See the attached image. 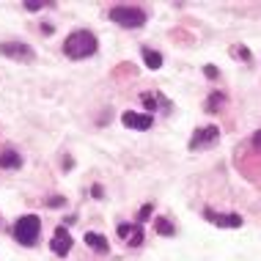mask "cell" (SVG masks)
Instances as JSON below:
<instances>
[{
  "label": "cell",
  "mask_w": 261,
  "mask_h": 261,
  "mask_svg": "<svg viewBox=\"0 0 261 261\" xmlns=\"http://www.w3.org/2000/svg\"><path fill=\"white\" fill-rule=\"evenodd\" d=\"M203 74H206L209 80H215V77H217V69H215V66H206V69H203Z\"/></svg>",
  "instance_id": "e0dca14e"
},
{
  "label": "cell",
  "mask_w": 261,
  "mask_h": 261,
  "mask_svg": "<svg viewBox=\"0 0 261 261\" xmlns=\"http://www.w3.org/2000/svg\"><path fill=\"white\" fill-rule=\"evenodd\" d=\"M47 206H63V198H50V201H47Z\"/></svg>",
  "instance_id": "d6986e66"
},
{
  "label": "cell",
  "mask_w": 261,
  "mask_h": 261,
  "mask_svg": "<svg viewBox=\"0 0 261 261\" xmlns=\"http://www.w3.org/2000/svg\"><path fill=\"white\" fill-rule=\"evenodd\" d=\"M217 140H220V129L217 126H201V129H195V135L190 138V151H201L206 149V146H215Z\"/></svg>",
  "instance_id": "277c9868"
},
{
  "label": "cell",
  "mask_w": 261,
  "mask_h": 261,
  "mask_svg": "<svg viewBox=\"0 0 261 261\" xmlns=\"http://www.w3.org/2000/svg\"><path fill=\"white\" fill-rule=\"evenodd\" d=\"M69 250H72V237L61 225V228H55V237H53V253L55 256H66Z\"/></svg>",
  "instance_id": "ba28073f"
},
{
  "label": "cell",
  "mask_w": 261,
  "mask_h": 261,
  "mask_svg": "<svg viewBox=\"0 0 261 261\" xmlns=\"http://www.w3.org/2000/svg\"><path fill=\"white\" fill-rule=\"evenodd\" d=\"M126 242H129L132 248H138V245L143 242V228H140V225H135V228L129 231V237H126Z\"/></svg>",
  "instance_id": "4fadbf2b"
},
{
  "label": "cell",
  "mask_w": 261,
  "mask_h": 261,
  "mask_svg": "<svg viewBox=\"0 0 261 261\" xmlns=\"http://www.w3.org/2000/svg\"><path fill=\"white\" fill-rule=\"evenodd\" d=\"M140 99H143V105H146L149 110H154V108H157V102H165V99H160L157 94H143ZM165 105H168V102H165Z\"/></svg>",
  "instance_id": "5bb4252c"
},
{
  "label": "cell",
  "mask_w": 261,
  "mask_h": 261,
  "mask_svg": "<svg viewBox=\"0 0 261 261\" xmlns=\"http://www.w3.org/2000/svg\"><path fill=\"white\" fill-rule=\"evenodd\" d=\"M86 245H88V248H94L96 253H108L110 250L108 239H105L102 234H96V231H88V234H86Z\"/></svg>",
  "instance_id": "30bf717a"
},
{
  "label": "cell",
  "mask_w": 261,
  "mask_h": 261,
  "mask_svg": "<svg viewBox=\"0 0 261 261\" xmlns=\"http://www.w3.org/2000/svg\"><path fill=\"white\" fill-rule=\"evenodd\" d=\"M121 121H124V126H129V129L143 132V129H151L154 118L149 116V113H132V110H126L124 116H121Z\"/></svg>",
  "instance_id": "8992f818"
},
{
  "label": "cell",
  "mask_w": 261,
  "mask_h": 261,
  "mask_svg": "<svg viewBox=\"0 0 261 261\" xmlns=\"http://www.w3.org/2000/svg\"><path fill=\"white\" fill-rule=\"evenodd\" d=\"M0 53H3L6 58L25 61V63H31L33 58H36V53H33L28 44H22V41H6V44H0Z\"/></svg>",
  "instance_id": "5b68a950"
},
{
  "label": "cell",
  "mask_w": 261,
  "mask_h": 261,
  "mask_svg": "<svg viewBox=\"0 0 261 261\" xmlns=\"http://www.w3.org/2000/svg\"><path fill=\"white\" fill-rule=\"evenodd\" d=\"M157 231H160L162 237H171V234H173V225L168 223L165 217H160V220H157Z\"/></svg>",
  "instance_id": "9a60e30c"
},
{
  "label": "cell",
  "mask_w": 261,
  "mask_h": 261,
  "mask_svg": "<svg viewBox=\"0 0 261 261\" xmlns=\"http://www.w3.org/2000/svg\"><path fill=\"white\" fill-rule=\"evenodd\" d=\"M149 215H151V206L146 203V206L140 209V217H138V220H140V223H143V220H149Z\"/></svg>",
  "instance_id": "2e32d148"
},
{
  "label": "cell",
  "mask_w": 261,
  "mask_h": 261,
  "mask_svg": "<svg viewBox=\"0 0 261 261\" xmlns=\"http://www.w3.org/2000/svg\"><path fill=\"white\" fill-rule=\"evenodd\" d=\"M39 231H41V220L36 215H22L17 223H14V239L25 248H33L39 239Z\"/></svg>",
  "instance_id": "7a4b0ae2"
},
{
  "label": "cell",
  "mask_w": 261,
  "mask_h": 261,
  "mask_svg": "<svg viewBox=\"0 0 261 261\" xmlns=\"http://www.w3.org/2000/svg\"><path fill=\"white\" fill-rule=\"evenodd\" d=\"M96 47L99 44H96V36L91 31H74V33L66 36V41H63V53H66L69 58H74V61L94 55Z\"/></svg>",
  "instance_id": "6da1fadb"
},
{
  "label": "cell",
  "mask_w": 261,
  "mask_h": 261,
  "mask_svg": "<svg viewBox=\"0 0 261 261\" xmlns=\"http://www.w3.org/2000/svg\"><path fill=\"white\" fill-rule=\"evenodd\" d=\"M0 168H6V171H17V168H22V157H19V151H14V149L0 151Z\"/></svg>",
  "instance_id": "9c48e42d"
},
{
  "label": "cell",
  "mask_w": 261,
  "mask_h": 261,
  "mask_svg": "<svg viewBox=\"0 0 261 261\" xmlns=\"http://www.w3.org/2000/svg\"><path fill=\"white\" fill-rule=\"evenodd\" d=\"M203 217H206L209 223L220 225V228H239V225H242V217H239V215H217V212L206 209V212H203Z\"/></svg>",
  "instance_id": "52a82bcc"
},
{
  "label": "cell",
  "mask_w": 261,
  "mask_h": 261,
  "mask_svg": "<svg viewBox=\"0 0 261 261\" xmlns=\"http://www.w3.org/2000/svg\"><path fill=\"white\" fill-rule=\"evenodd\" d=\"M91 193H94V198H105V195H102V187H99V185H94V190H91Z\"/></svg>",
  "instance_id": "44dd1931"
},
{
  "label": "cell",
  "mask_w": 261,
  "mask_h": 261,
  "mask_svg": "<svg viewBox=\"0 0 261 261\" xmlns=\"http://www.w3.org/2000/svg\"><path fill=\"white\" fill-rule=\"evenodd\" d=\"M129 231H132V225H118V234H121V237H129Z\"/></svg>",
  "instance_id": "ac0fdd59"
},
{
  "label": "cell",
  "mask_w": 261,
  "mask_h": 261,
  "mask_svg": "<svg viewBox=\"0 0 261 261\" xmlns=\"http://www.w3.org/2000/svg\"><path fill=\"white\" fill-rule=\"evenodd\" d=\"M253 146H256V149H261V129L256 132V135H253Z\"/></svg>",
  "instance_id": "ffe728a7"
},
{
  "label": "cell",
  "mask_w": 261,
  "mask_h": 261,
  "mask_svg": "<svg viewBox=\"0 0 261 261\" xmlns=\"http://www.w3.org/2000/svg\"><path fill=\"white\" fill-rule=\"evenodd\" d=\"M25 9H28V11H39L41 3H25Z\"/></svg>",
  "instance_id": "7402d4cb"
},
{
  "label": "cell",
  "mask_w": 261,
  "mask_h": 261,
  "mask_svg": "<svg viewBox=\"0 0 261 261\" xmlns=\"http://www.w3.org/2000/svg\"><path fill=\"white\" fill-rule=\"evenodd\" d=\"M110 19L121 28H140L146 25V11L138 9V6H113Z\"/></svg>",
  "instance_id": "3957f363"
},
{
  "label": "cell",
  "mask_w": 261,
  "mask_h": 261,
  "mask_svg": "<svg viewBox=\"0 0 261 261\" xmlns=\"http://www.w3.org/2000/svg\"><path fill=\"white\" fill-rule=\"evenodd\" d=\"M143 61H146V66H149V69H160V66H162V55L154 53V50H149V47L143 50Z\"/></svg>",
  "instance_id": "8fae6325"
},
{
  "label": "cell",
  "mask_w": 261,
  "mask_h": 261,
  "mask_svg": "<svg viewBox=\"0 0 261 261\" xmlns=\"http://www.w3.org/2000/svg\"><path fill=\"white\" fill-rule=\"evenodd\" d=\"M225 102V96L223 94H217V91H215V94H212L209 96V99H206V110L209 113H217V110H220V105Z\"/></svg>",
  "instance_id": "7c38bea8"
}]
</instances>
